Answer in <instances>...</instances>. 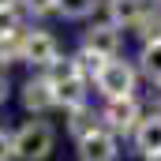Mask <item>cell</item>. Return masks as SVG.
Returning a JSON list of instances; mask_svg holds the SVG:
<instances>
[{
	"mask_svg": "<svg viewBox=\"0 0 161 161\" xmlns=\"http://www.w3.org/2000/svg\"><path fill=\"white\" fill-rule=\"evenodd\" d=\"M56 146V131L45 120H26L15 131V161H45Z\"/></svg>",
	"mask_w": 161,
	"mask_h": 161,
	"instance_id": "6da1fadb",
	"label": "cell"
},
{
	"mask_svg": "<svg viewBox=\"0 0 161 161\" xmlns=\"http://www.w3.org/2000/svg\"><path fill=\"white\" fill-rule=\"evenodd\" d=\"M135 79H139L135 68H131L127 60H116V56H113V60L105 64V71L94 82H97V94H101L105 101H116V97H135Z\"/></svg>",
	"mask_w": 161,
	"mask_h": 161,
	"instance_id": "7a4b0ae2",
	"label": "cell"
},
{
	"mask_svg": "<svg viewBox=\"0 0 161 161\" xmlns=\"http://www.w3.org/2000/svg\"><path fill=\"white\" fill-rule=\"evenodd\" d=\"M56 60H60V45H56V38L49 30H26L23 34V64L49 71Z\"/></svg>",
	"mask_w": 161,
	"mask_h": 161,
	"instance_id": "3957f363",
	"label": "cell"
},
{
	"mask_svg": "<svg viewBox=\"0 0 161 161\" xmlns=\"http://www.w3.org/2000/svg\"><path fill=\"white\" fill-rule=\"evenodd\" d=\"M101 120H105L109 131H116V135H135V127L142 124V109H139L135 97H116V101L105 105Z\"/></svg>",
	"mask_w": 161,
	"mask_h": 161,
	"instance_id": "277c9868",
	"label": "cell"
},
{
	"mask_svg": "<svg viewBox=\"0 0 161 161\" xmlns=\"http://www.w3.org/2000/svg\"><path fill=\"white\" fill-rule=\"evenodd\" d=\"M116 154H120L116 150V131H109L105 124L79 139V158L82 161H116Z\"/></svg>",
	"mask_w": 161,
	"mask_h": 161,
	"instance_id": "5b68a950",
	"label": "cell"
},
{
	"mask_svg": "<svg viewBox=\"0 0 161 161\" xmlns=\"http://www.w3.org/2000/svg\"><path fill=\"white\" fill-rule=\"evenodd\" d=\"M19 101H23L26 113H45V109H53V105H56L53 79H49V75H34V79H26V82H23V90H19Z\"/></svg>",
	"mask_w": 161,
	"mask_h": 161,
	"instance_id": "8992f818",
	"label": "cell"
},
{
	"mask_svg": "<svg viewBox=\"0 0 161 161\" xmlns=\"http://www.w3.org/2000/svg\"><path fill=\"white\" fill-rule=\"evenodd\" d=\"M82 49H90V53L113 60V56L120 53V26H113V23H94V26L82 34Z\"/></svg>",
	"mask_w": 161,
	"mask_h": 161,
	"instance_id": "52a82bcc",
	"label": "cell"
},
{
	"mask_svg": "<svg viewBox=\"0 0 161 161\" xmlns=\"http://www.w3.org/2000/svg\"><path fill=\"white\" fill-rule=\"evenodd\" d=\"M135 146L146 161H158L161 158V113H150L142 116V124L135 127Z\"/></svg>",
	"mask_w": 161,
	"mask_h": 161,
	"instance_id": "ba28073f",
	"label": "cell"
},
{
	"mask_svg": "<svg viewBox=\"0 0 161 161\" xmlns=\"http://www.w3.org/2000/svg\"><path fill=\"white\" fill-rule=\"evenodd\" d=\"M150 11V0H109V23L113 26H139V19Z\"/></svg>",
	"mask_w": 161,
	"mask_h": 161,
	"instance_id": "9c48e42d",
	"label": "cell"
},
{
	"mask_svg": "<svg viewBox=\"0 0 161 161\" xmlns=\"http://www.w3.org/2000/svg\"><path fill=\"white\" fill-rule=\"evenodd\" d=\"M68 116H71V120H68V131L75 135V142H79L82 135H90L94 127H101V124H97L101 116H94V113L86 109V101H82V105H75V109H68Z\"/></svg>",
	"mask_w": 161,
	"mask_h": 161,
	"instance_id": "30bf717a",
	"label": "cell"
},
{
	"mask_svg": "<svg viewBox=\"0 0 161 161\" xmlns=\"http://www.w3.org/2000/svg\"><path fill=\"white\" fill-rule=\"evenodd\" d=\"M139 68H142V75H150L154 82H161V41H146V45H142Z\"/></svg>",
	"mask_w": 161,
	"mask_h": 161,
	"instance_id": "8fae6325",
	"label": "cell"
},
{
	"mask_svg": "<svg viewBox=\"0 0 161 161\" xmlns=\"http://www.w3.org/2000/svg\"><path fill=\"white\" fill-rule=\"evenodd\" d=\"M139 38H142V45L146 41H161V8H150L142 19H139Z\"/></svg>",
	"mask_w": 161,
	"mask_h": 161,
	"instance_id": "7c38bea8",
	"label": "cell"
},
{
	"mask_svg": "<svg viewBox=\"0 0 161 161\" xmlns=\"http://www.w3.org/2000/svg\"><path fill=\"white\" fill-rule=\"evenodd\" d=\"M19 60H23V34H8V38H0V64L11 68V64H19Z\"/></svg>",
	"mask_w": 161,
	"mask_h": 161,
	"instance_id": "4fadbf2b",
	"label": "cell"
},
{
	"mask_svg": "<svg viewBox=\"0 0 161 161\" xmlns=\"http://www.w3.org/2000/svg\"><path fill=\"white\" fill-rule=\"evenodd\" d=\"M97 8V0H60V15L64 19H86Z\"/></svg>",
	"mask_w": 161,
	"mask_h": 161,
	"instance_id": "5bb4252c",
	"label": "cell"
},
{
	"mask_svg": "<svg viewBox=\"0 0 161 161\" xmlns=\"http://www.w3.org/2000/svg\"><path fill=\"white\" fill-rule=\"evenodd\" d=\"M8 34H19V11H15V4L0 8V38H8Z\"/></svg>",
	"mask_w": 161,
	"mask_h": 161,
	"instance_id": "9a60e30c",
	"label": "cell"
},
{
	"mask_svg": "<svg viewBox=\"0 0 161 161\" xmlns=\"http://www.w3.org/2000/svg\"><path fill=\"white\" fill-rule=\"evenodd\" d=\"M23 8L30 15H53V11H60V0H23Z\"/></svg>",
	"mask_w": 161,
	"mask_h": 161,
	"instance_id": "2e32d148",
	"label": "cell"
},
{
	"mask_svg": "<svg viewBox=\"0 0 161 161\" xmlns=\"http://www.w3.org/2000/svg\"><path fill=\"white\" fill-rule=\"evenodd\" d=\"M0 161H15V135L0 127Z\"/></svg>",
	"mask_w": 161,
	"mask_h": 161,
	"instance_id": "e0dca14e",
	"label": "cell"
},
{
	"mask_svg": "<svg viewBox=\"0 0 161 161\" xmlns=\"http://www.w3.org/2000/svg\"><path fill=\"white\" fill-rule=\"evenodd\" d=\"M11 97V86H8V75H0V105Z\"/></svg>",
	"mask_w": 161,
	"mask_h": 161,
	"instance_id": "ac0fdd59",
	"label": "cell"
},
{
	"mask_svg": "<svg viewBox=\"0 0 161 161\" xmlns=\"http://www.w3.org/2000/svg\"><path fill=\"white\" fill-rule=\"evenodd\" d=\"M8 4H15V0H0V8H8Z\"/></svg>",
	"mask_w": 161,
	"mask_h": 161,
	"instance_id": "d6986e66",
	"label": "cell"
},
{
	"mask_svg": "<svg viewBox=\"0 0 161 161\" xmlns=\"http://www.w3.org/2000/svg\"><path fill=\"white\" fill-rule=\"evenodd\" d=\"M150 4H154V8H161V0H150Z\"/></svg>",
	"mask_w": 161,
	"mask_h": 161,
	"instance_id": "ffe728a7",
	"label": "cell"
}]
</instances>
